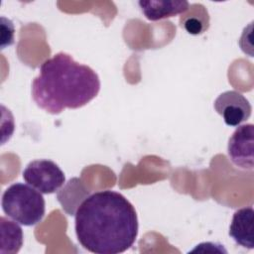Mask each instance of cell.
I'll return each mask as SVG.
<instances>
[{
	"instance_id": "cell-1",
	"label": "cell",
	"mask_w": 254,
	"mask_h": 254,
	"mask_svg": "<svg viewBox=\"0 0 254 254\" xmlns=\"http://www.w3.org/2000/svg\"><path fill=\"white\" fill-rule=\"evenodd\" d=\"M77 241L95 254L125 252L138 235L133 204L120 192L106 190L87 196L74 214Z\"/></svg>"
},
{
	"instance_id": "cell-2",
	"label": "cell",
	"mask_w": 254,
	"mask_h": 254,
	"mask_svg": "<svg viewBox=\"0 0 254 254\" xmlns=\"http://www.w3.org/2000/svg\"><path fill=\"white\" fill-rule=\"evenodd\" d=\"M99 90L97 73L64 52L46 60L32 82L34 101L51 114L82 107L96 97Z\"/></svg>"
},
{
	"instance_id": "cell-3",
	"label": "cell",
	"mask_w": 254,
	"mask_h": 254,
	"mask_svg": "<svg viewBox=\"0 0 254 254\" xmlns=\"http://www.w3.org/2000/svg\"><path fill=\"white\" fill-rule=\"evenodd\" d=\"M2 209L14 221L33 226L39 223L46 210L45 198L42 192L22 183L11 185L2 194Z\"/></svg>"
},
{
	"instance_id": "cell-4",
	"label": "cell",
	"mask_w": 254,
	"mask_h": 254,
	"mask_svg": "<svg viewBox=\"0 0 254 254\" xmlns=\"http://www.w3.org/2000/svg\"><path fill=\"white\" fill-rule=\"evenodd\" d=\"M25 182L42 193L56 192L65 182L61 168L51 160H34L23 171Z\"/></svg>"
},
{
	"instance_id": "cell-5",
	"label": "cell",
	"mask_w": 254,
	"mask_h": 254,
	"mask_svg": "<svg viewBox=\"0 0 254 254\" xmlns=\"http://www.w3.org/2000/svg\"><path fill=\"white\" fill-rule=\"evenodd\" d=\"M230 161L239 169L251 171L254 167V125L252 123L238 126L227 145Z\"/></svg>"
},
{
	"instance_id": "cell-6",
	"label": "cell",
	"mask_w": 254,
	"mask_h": 254,
	"mask_svg": "<svg viewBox=\"0 0 254 254\" xmlns=\"http://www.w3.org/2000/svg\"><path fill=\"white\" fill-rule=\"evenodd\" d=\"M215 111L222 117L226 125L236 127L246 121L252 111L251 104L238 91L228 90L218 95L213 103Z\"/></svg>"
},
{
	"instance_id": "cell-7",
	"label": "cell",
	"mask_w": 254,
	"mask_h": 254,
	"mask_svg": "<svg viewBox=\"0 0 254 254\" xmlns=\"http://www.w3.org/2000/svg\"><path fill=\"white\" fill-rule=\"evenodd\" d=\"M253 216L254 210L251 206L242 207L234 212L229 227L230 237L238 245L247 249L254 248Z\"/></svg>"
},
{
	"instance_id": "cell-8",
	"label": "cell",
	"mask_w": 254,
	"mask_h": 254,
	"mask_svg": "<svg viewBox=\"0 0 254 254\" xmlns=\"http://www.w3.org/2000/svg\"><path fill=\"white\" fill-rule=\"evenodd\" d=\"M138 4L144 16L150 21H159L176 15H183L190 7L188 1L177 0H142Z\"/></svg>"
},
{
	"instance_id": "cell-9",
	"label": "cell",
	"mask_w": 254,
	"mask_h": 254,
	"mask_svg": "<svg viewBox=\"0 0 254 254\" xmlns=\"http://www.w3.org/2000/svg\"><path fill=\"white\" fill-rule=\"evenodd\" d=\"M180 26L187 33L197 36L209 27V16L206 8L201 4H192L180 18Z\"/></svg>"
},
{
	"instance_id": "cell-10",
	"label": "cell",
	"mask_w": 254,
	"mask_h": 254,
	"mask_svg": "<svg viewBox=\"0 0 254 254\" xmlns=\"http://www.w3.org/2000/svg\"><path fill=\"white\" fill-rule=\"evenodd\" d=\"M23 244L22 228L11 220L1 217V249L0 253H17Z\"/></svg>"
}]
</instances>
